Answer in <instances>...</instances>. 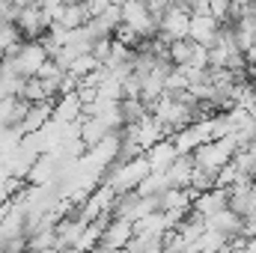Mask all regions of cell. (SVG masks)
<instances>
[{
  "label": "cell",
  "instance_id": "obj_18",
  "mask_svg": "<svg viewBox=\"0 0 256 253\" xmlns=\"http://www.w3.org/2000/svg\"><path fill=\"white\" fill-rule=\"evenodd\" d=\"M18 15H21V6H18L15 0H0V21L18 24Z\"/></svg>",
  "mask_w": 256,
  "mask_h": 253
},
{
  "label": "cell",
  "instance_id": "obj_12",
  "mask_svg": "<svg viewBox=\"0 0 256 253\" xmlns=\"http://www.w3.org/2000/svg\"><path fill=\"white\" fill-rule=\"evenodd\" d=\"M214 179H218V173H212V170H206V167H194V176H191V194L196 196V194H202V190H208V188H214Z\"/></svg>",
  "mask_w": 256,
  "mask_h": 253
},
{
  "label": "cell",
  "instance_id": "obj_2",
  "mask_svg": "<svg viewBox=\"0 0 256 253\" xmlns=\"http://www.w3.org/2000/svg\"><path fill=\"white\" fill-rule=\"evenodd\" d=\"M134 236V220L131 218H110L102 242H98V250H126L128 238Z\"/></svg>",
  "mask_w": 256,
  "mask_h": 253
},
{
  "label": "cell",
  "instance_id": "obj_16",
  "mask_svg": "<svg viewBox=\"0 0 256 253\" xmlns=\"http://www.w3.org/2000/svg\"><path fill=\"white\" fill-rule=\"evenodd\" d=\"M238 173H242V170L236 167V161H230V164H224V167L218 170V179H214V185H218V188H230V185L238 179Z\"/></svg>",
  "mask_w": 256,
  "mask_h": 253
},
{
  "label": "cell",
  "instance_id": "obj_3",
  "mask_svg": "<svg viewBox=\"0 0 256 253\" xmlns=\"http://www.w3.org/2000/svg\"><path fill=\"white\" fill-rule=\"evenodd\" d=\"M18 27H21V33H24V39H39V36L51 27V21L45 18V12H42L39 0H33V3H27V6H21Z\"/></svg>",
  "mask_w": 256,
  "mask_h": 253
},
{
  "label": "cell",
  "instance_id": "obj_4",
  "mask_svg": "<svg viewBox=\"0 0 256 253\" xmlns=\"http://www.w3.org/2000/svg\"><path fill=\"white\" fill-rule=\"evenodd\" d=\"M54 110H57V98L33 102L30 110H27V116H24V122H21L18 128H21L24 134H36V131H42V128L54 120Z\"/></svg>",
  "mask_w": 256,
  "mask_h": 253
},
{
  "label": "cell",
  "instance_id": "obj_6",
  "mask_svg": "<svg viewBox=\"0 0 256 253\" xmlns=\"http://www.w3.org/2000/svg\"><path fill=\"white\" fill-rule=\"evenodd\" d=\"M218 27H220V21L214 15H191V33L188 36L202 42L206 48H212V45H218Z\"/></svg>",
  "mask_w": 256,
  "mask_h": 253
},
{
  "label": "cell",
  "instance_id": "obj_22",
  "mask_svg": "<svg viewBox=\"0 0 256 253\" xmlns=\"http://www.w3.org/2000/svg\"><path fill=\"white\" fill-rule=\"evenodd\" d=\"M143 3H149V0H143Z\"/></svg>",
  "mask_w": 256,
  "mask_h": 253
},
{
  "label": "cell",
  "instance_id": "obj_14",
  "mask_svg": "<svg viewBox=\"0 0 256 253\" xmlns=\"http://www.w3.org/2000/svg\"><path fill=\"white\" fill-rule=\"evenodd\" d=\"M98 66H104V63H98V60H96L90 51H84V54H78V57H74V63H72V68H68V72H74L78 78H84V74L96 72Z\"/></svg>",
  "mask_w": 256,
  "mask_h": 253
},
{
  "label": "cell",
  "instance_id": "obj_17",
  "mask_svg": "<svg viewBox=\"0 0 256 253\" xmlns=\"http://www.w3.org/2000/svg\"><path fill=\"white\" fill-rule=\"evenodd\" d=\"M98 18H102V21H104V24L110 27V33H114V30H116V24H122V21H126V12H122V6L110 3V6H108V9H104L102 15H98Z\"/></svg>",
  "mask_w": 256,
  "mask_h": 253
},
{
  "label": "cell",
  "instance_id": "obj_9",
  "mask_svg": "<svg viewBox=\"0 0 256 253\" xmlns=\"http://www.w3.org/2000/svg\"><path fill=\"white\" fill-rule=\"evenodd\" d=\"M196 48H200V42L191 39V36L173 39V42H170V57H173V63H176V66H191Z\"/></svg>",
  "mask_w": 256,
  "mask_h": 253
},
{
  "label": "cell",
  "instance_id": "obj_1",
  "mask_svg": "<svg viewBox=\"0 0 256 253\" xmlns=\"http://www.w3.org/2000/svg\"><path fill=\"white\" fill-rule=\"evenodd\" d=\"M236 152H238L236 137H232V134H224V137H214V140L200 143V146L194 149V161H196L200 167H206V170L218 173L224 164H230V161H232V155H236Z\"/></svg>",
  "mask_w": 256,
  "mask_h": 253
},
{
  "label": "cell",
  "instance_id": "obj_13",
  "mask_svg": "<svg viewBox=\"0 0 256 253\" xmlns=\"http://www.w3.org/2000/svg\"><path fill=\"white\" fill-rule=\"evenodd\" d=\"M114 39H120V42H126L128 48H137L146 36L134 27V24H128V21H122V24H116V30H114Z\"/></svg>",
  "mask_w": 256,
  "mask_h": 253
},
{
  "label": "cell",
  "instance_id": "obj_15",
  "mask_svg": "<svg viewBox=\"0 0 256 253\" xmlns=\"http://www.w3.org/2000/svg\"><path fill=\"white\" fill-rule=\"evenodd\" d=\"M110 51H114V36H98L90 48V54L98 60V63H108L110 60Z\"/></svg>",
  "mask_w": 256,
  "mask_h": 253
},
{
  "label": "cell",
  "instance_id": "obj_8",
  "mask_svg": "<svg viewBox=\"0 0 256 253\" xmlns=\"http://www.w3.org/2000/svg\"><path fill=\"white\" fill-rule=\"evenodd\" d=\"M226 200H230V194L226 188H208L202 190V194H196L194 196V208L200 212V214H206V218H212L214 212H220V208H226Z\"/></svg>",
  "mask_w": 256,
  "mask_h": 253
},
{
  "label": "cell",
  "instance_id": "obj_11",
  "mask_svg": "<svg viewBox=\"0 0 256 253\" xmlns=\"http://www.w3.org/2000/svg\"><path fill=\"white\" fill-rule=\"evenodd\" d=\"M21 98H27V102H45V98H51L48 92H45V84H42V78L39 74H30L27 80H24V86H21V92H18Z\"/></svg>",
  "mask_w": 256,
  "mask_h": 253
},
{
  "label": "cell",
  "instance_id": "obj_19",
  "mask_svg": "<svg viewBox=\"0 0 256 253\" xmlns=\"http://www.w3.org/2000/svg\"><path fill=\"white\" fill-rule=\"evenodd\" d=\"M212 3V15L218 18V21H226V15H230V6H232V0H208Z\"/></svg>",
  "mask_w": 256,
  "mask_h": 253
},
{
  "label": "cell",
  "instance_id": "obj_7",
  "mask_svg": "<svg viewBox=\"0 0 256 253\" xmlns=\"http://www.w3.org/2000/svg\"><path fill=\"white\" fill-rule=\"evenodd\" d=\"M176 155H179V149H176L173 137H164V140H158V143H152L146 149V158H149L152 170H167L176 161Z\"/></svg>",
  "mask_w": 256,
  "mask_h": 253
},
{
  "label": "cell",
  "instance_id": "obj_20",
  "mask_svg": "<svg viewBox=\"0 0 256 253\" xmlns=\"http://www.w3.org/2000/svg\"><path fill=\"white\" fill-rule=\"evenodd\" d=\"M86 6H90V12H92V18H96V15H102V12L110 6V0H86Z\"/></svg>",
  "mask_w": 256,
  "mask_h": 253
},
{
  "label": "cell",
  "instance_id": "obj_5",
  "mask_svg": "<svg viewBox=\"0 0 256 253\" xmlns=\"http://www.w3.org/2000/svg\"><path fill=\"white\" fill-rule=\"evenodd\" d=\"M194 167H196L194 152H179V155H176V161L164 170V176H167L170 188H188V185H191V176H194Z\"/></svg>",
  "mask_w": 256,
  "mask_h": 253
},
{
  "label": "cell",
  "instance_id": "obj_23",
  "mask_svg": "<svg viewBox=\"0 0 256 253\" xmlns=\"http://www.w3.org/2000/svg\"><path fill=\"white\" fill-rule=\"evenodd\" d=\"M78 3H80V0H78Z\"/></svg>",
  "mask_w": 256,
  "mask_h": 253
},
{
  "label": "cell",
  "instance_id": "obj_21",
  "mask_svg": "<svg viewBox=\"0 0 256 253\" xmlns=\"http://www.w3.org/2000/svg\"><path fill=\"white\" fill-rule=\"evenodd\" d=\"M15 3H18V6H27V3H33V0H15Z\"/></svg>",
  "mask_w": 256,
  "mask_h": 253
},
{
  "label": "cell",
  "instance_id": "obj_10",
  "mask_svg": "<svg viewBox=\"0 0 256 253\" xmlns=\"http://www.w3.org/2000/svg\"><path fill=\"white\" fill-rule=\"evenodd\" d=\"M54 116L63 120V122H74V120L80 116V98H78V90L57 98V110H54Z\"/></svg>",
  "mask_w": 256,
  "mask_h": 253
}]
</instances>
